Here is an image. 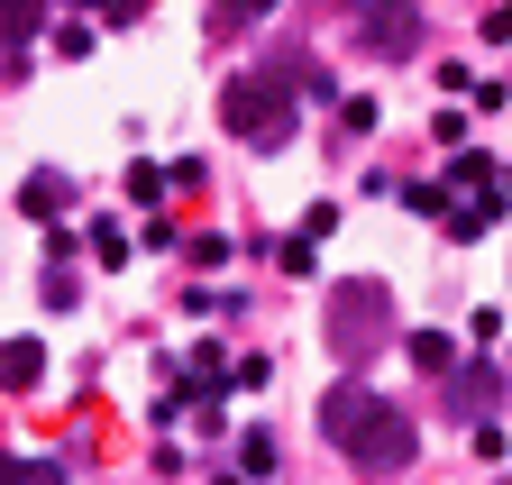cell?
Here are the masks:
<instances>
[{
	"mask_svg": "<svg viewBox=\"0 0 512 485\" xmlns=\"http://www.w3.org/2000/svg\"><path fill=\"white\" fill-rule=\"evenodd\" d=\"M485 37H494V46H512V0H503V10L485 19Z\"/></svg>",
	"mask_w": 512,
	"mask_h": 485,
	"instance_id": "14",
	"label": "cell"
},
{
	"mask_svg": "<svg viewBox=\"0 0 512 485\" xmlns=\"http://www.w3.org/2000/svg\"><path fill=\"white\" fill-rule=\"evenodd\" d=\"M0 28H10V46H28V37L46 28V0H10V10H0Z\"/></svg>",
	"mask_w": 512,
	"mask_h": 485,
	"instance_id": "10",
	"label": "cell"
},
{
	"mask_svg": "<svg viewBox=\"0 0 512 485\" xmlns=\"http://www.w3.org/2000/svg\"><path fill=\"white\" fill-rule=\"evenodd\" d=\"M448 184H458V193H494V156L458 147V165H448Z\"/></svg>",
	"mask_w": 512,
	"mask_h": 485,
	"instance_id": "9",
	"label": "cell"
},
{
	"mask_svg": "<svg viewBox=\"0 0 512 485\" xmlns=\"http://www.w3.org/2000/svg\"><path fill=\"white\" fill-rule=\"evenodd\" d=\"M448 412H467L476 431H485V412H494V367H467L458 385H448Z\"/></svg>",
	"mask_w": 512,
	"mask_h": 485,
	"instance_id": "5",
	"label": "cell"
},
{
	"mask_svg": "<svg viewBox=\"0 0 512 485\" xmlns=\"http://www.w3.org/2000/svg\"><path fill=\"white\" fill-rule=\"evenodd\" d=\"M0 467H10L0 485H64V467H55V458H0Z\"/></svg>",
	"mask_w": 512,
	"mask_h": 485,
	"instance_id": "11",
	"label": "cell"
},
{
	"mask_svg": "<svg viewBox=\"0 0 512 485\" xmlns=\"http://www.w3.org/2000/svg\"><path fill=\"white\" fill-rule=\"evenodd\" d=\"M384 330H394V302H384V284H375V275L330 284V348L348 357V367H357V357H366Z\"/></svg>",
	"mask_w": 512,
	"mask_h": 485,
	"instance_id": "2",
	"label": "cell"
},
{
	"mask_svg": "<svg viewBox=\"0 0 512 485\" xmlns=\"http://www.w3.org/2000/svg\"><path fill=\"white\" fill-rule=\"evenodd\" d=\"M384 65H403V55H421V19H412V0H366V28H357Z\"/></svg>",
	"mask_w": 512,
	"mask_h": 485,
	"instance_id": "4",
	"label": "cell"
},
{
	"mask_svg": "<svg viewBox=\"0 0 512 485\" xmlns=\"http://www.w3.org/2000/svg\"><path fill=\"white\" fill-rule=\"evenodd\" d=\"M275 0H211V28H256Z\"/></svg>",
	"mask_w": 512,
	"mask_h": 485,
	"instance_id": "12",
	"label": "cell"
},
{
	"mask_svg": "<svg viewBox=\"0 0 512 485\" xmlns=\"http://www.w3.org/2000/svg\"><path fill=\"white\" fill-rule=\"evenodd\" d=\"M0 376H10V394H19V385H37V376H46V348H37V339H10V357H0Z\"/></svg>",
	"mask_w": 512,
	"mask_h": 485,
	"instance_id": "8",
	"label": "cell"
},
{
	"mask_svg": "<svg viewBox=\"0 0 512 485\" xmlns=\"http://www.w3.org/2000/svg\"><path fill=\"white\" fill-rule=\"evenodd\" d=\"M165 184H174V165H128V193L138 202H165Z\"/></svg>",
	"mask_w": 512,
	"mask_h": 485,
	"instance_id": "13",
	"label": "cell"
},
{
	"mask_svg": "<svg viewBox=\"0 0 512 485\" xmlns=\"http://www.w3.org/2000/svg\"><path fill=\"white\" fill-rule=\"evenodd\" d=\"M220 129L247 147H284L302 129V92L284 74H238V83H220Z\"/></svg>",
	"mask_w": 512,
	"mask_h": 485,
	"instance_id": "1",
	"label": "cell"
},
{
	"mask_svg": "<svg viewBox=\"0 0 512 485\" xmlns=\"http://www.w3.org/2000/svg\"><path fill=\"white\" fill-rule=\"evenodd\" d=\"M64 202H74V184H64V174H37V184H19V211H28V220H55Z\"/></svg>",
	"mask_w": 512,
	"mask_h": 485,
	"instance_id": "7",
	"label": "cell"
},
{
	"mask_svg": "<svg viewBox=\"0 0 512 485\" xmlns=\"http://www.w3.org/2000/svg\"><path fill=\"white\" fill-rule=\"evenodd\" d=\"M384 412H394V403H384V394H375L366 376H348V385H330V394H320V431H330V440H339V449L357 458V449H366V440L384 431Z\"/></svg>",
	"mask_w": 512,
	"mask_h": 485,
	"instance_id": "3",
	"label": "cell"
},
{
	"mask_svg": "<svg viewBox=\"0 0 512 485\" xmlns=\"http://www.w3.org/2000/svg\"><path fill=\"white\" fill-rule=\"evenodd\" d=\"M403 357H412L421 376H448V367H458V339H448V330H412V339H403Z\"/></svg>",
	"mask_w": 512,
	"mask_h": 485,
	"instance_id": "6",
	"label": "cell"
}]
</instances>
